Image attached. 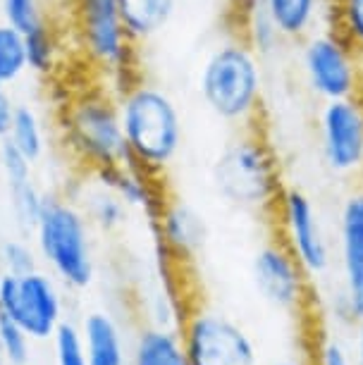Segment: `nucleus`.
Here are the masks:
<instances>
[{"instance_id":"f257e3e1","label":"nucleus","mask_w":363,"mask_h":365,"mask_svg":"<svg viewBox=\"0 0 363 365\" xmlns=\"http://www.w3.org/2000/svg\"><path fill=\"white\" fill-rule=\"evenodd\" d=\"M263 91V60L242 36L230 34L205 55L198 72V93L205 108L225 125L256 127Z\"/></svg>"},{"instance_id":"f03ea898","label":"nucleus","mask_w":363,"mask_h":365,"mask_svg":"<svg viewBox=\"0 0 363 365\" xmlns=\"http://www.w3.org/2000/svg\"><path fill=\"white\" fill-rule=\"evenodd\" d=\"M60 136L74 160L91 172L129 158L122 132L118 93L111 84L86 86L70 96L60 110Z\"/></svg>"},{"instance_id":"7ed1b4c3","label":"nucleus","mask_w":363,"mask_h":365,"mask_svg":"<svg viewBox=\"0 0 363 365\" xmlns=\"http://www.w3.org/2000/svg\"><path fill=\"white\" fill-rule=\"evenodd\" d=\"M122 132L129 158L155 175H163L182 148L184 127L173 96L146 79L118 93Z\"/></svg>"},{"instance_id":"20e7f679","label":"nucleus","mask_w":363,"mask_h":365,"mask_svg":"<svg viewBox=\"0 0 363 365\" xmlns=\"http://www.w3.org/2000/svg\"><path fill=\"white\" fill-rule=\"evenodd\" d=\"M91 222L77 201L60 194H46L44 208L34 227V246L60 284L81 292L96 279Z\"/></svg>"},{"instance_id":"39448f33","label":"nucleus","mask_w":363,"mask_h":365,"mask_svg":"<svg viewBox=\"0 0 363 365\" xmlns=\"http://www.w3.org/2000/svg\"><path fill=\"white\" fill-rule=\"evenodd\" d=\"M213 184L218 194L235 208L272 210L285 184L275 148L258 125L242 129L220 150L213 163Z\"/></svg>"},{"instance_id":"423d86ee","label":"nucleus","mask_w":363,"mask_h":365,"mask_svg":"<svg viewBox=\"0 0 363 365\" xmlns=\"http://www.w3.org/2000/svg\"><path fill=\"white\" fill-rule=\"evenodd\" d=\"M70 8L77 48L103 81L115 93L139 81V46L122 24L118 0H70Z\"/></svg>"},{"instance_id":"0eeeda50","label":"nucleus","mask_w":363,"mask_h":365,"mask_svg":"<svg viewBox=\"0 0 363 365\" xmlns=\"http://www.w3.org/2000/svg\"><path fill=\"white\" fill-rule=\"evenodd\" d=\"M299 70L306 88L323 103L363 96V58L332 26L301 41Z\"/></svg>"},{"instance_id":"6e6552de","label":"nucleus","mask_w":363,"mask_h":365,"mask_svg":"<svg viewBox=\"0 0 363 365\" xmlns=\"http://www.w3.org/2000/svg\"><path fill=\"white\" fill-rule=\"evenodd\" d=\"M189 365H258L253 336L220 308L191 303L180 325Z\"/></svg>"},{"instance_id":"1a4fd4ad","label":"nucleus","mask_w":363,"mask_h":365,"mask_svg":"<svg viewBox=\"0 0 363 365\" xmlns=\"http://www.w3.org/2000/svg\"><path fill=\"white\" fill-rule=\"evenodd\" d=\"M0 315L17 322L34 341H51L65 322V301L51 272H0Z\"/></svg>"},{"instance_id":"9d476101","label":"nucleus","mask_w":363,"mask_h":365,"mask_svg":"<svg viewBox=\"0 0 363 365\" xmlns=\"http://www.w3.org/2000/svg\"><path fill=\"white\" fill-rule=\"evenodd\" d=\"M270 212L277 222V239L292 251L308 277H323L332 265V244L313 198L304 189L285 184Z\"/></svg>"},{"instance_id":"9b49d317","label":"nucleus","mask_w":363,"mask_h":365,"mask_svg":"<svg viewBox=\"0 0 363 365\" xmlns=\"http://www.w3.org/2000/svg\"><path fill=\"white\" fill-rule=\"evenodd\" d=\"M320 160L337 177L363 175V96L325 101L316 117Z\"/></svg>"},{"instance_id":"f8f14e48","label":"nucleus","mask_w":363,"mask_h":365,"mask_svg":"<svg viewBox=\"0 0 363 365\" xmlns=\"http://www.w3.org/2000/svg\"><path fill=\"white\" fill-rule=\"evenodd\" d=\"M251 282L258 299L282 313H301L311 294V277L277 237L253 253Z\"/></svg>"},{"instance_id":"ddd939ff","label":"nucleus","mask_w":363,"mask_h":365,"mask_svg":"<svg viewBox=\"0 0 363 365\" xmlns=\"http://www.w3.org/2000/svg\"><path fill=\"white\" fill-rule=\"evenodd\" d=\"M91 177L96 184L111 189L115 196L122 198L127 208L141 210L148 217V225L155 222V217L160 215L170 198L165 184L160 182V175L141 168L132 158H127L125 163L96 170L91 172Z\"/></svg>"},{"instance_id":"4468645a","label":"nucleus","mask_w":363,"mask_h":365,"mask_svg":"<svg viewBox=\"0 0 363 365\" xmlns=\"http://www.w3.org/2000/svg\"><path fill=\"white\" fill-rule=\"evenodd\" d=\"M155 237V249L165 251L170 258L187 267L194 263L208 239V227H205L203 215L191 208L189 203L180 198H168L165 208L150 222Z\"/></svg>"},{"instance_id":"2eb2a0df","label":"nucleus","mask_w":363,"mask_h":365,"mask_svg":"<svg viewBox=\"0 0 363 365\" xmlns=\"http://www.w3.org/2000/svg\"><path fill=\"white\" fill-rule=\"evenodd\" d=\"M263 10L285 43L299 46L313 31L330 26L332 0H263Z\"/></svg>"},{"instance_id":"dca6fc26","label":"nucleus","mask_w":363,"mask_h":365,"mask_svg":"<svg viewBox=\"0 0 363 365\" xmlns=\"http://www.w3.org/2000/svg\"><path fill=\"white\" fill-rule=\"evenodd\" d=\"M79 329L88 365H129V344L125 329L113 313H86Z\"/></svg>"},{"instance_id":"f3484780","label":"nucleus","mask_w":363,"mask_h":365,"mask_svg":"<svg viewBox=\"0 0 363 365\" xmlns=\"http://www.w3.org/2000/svg\"><path fill=\"white\" fill-rule=\"evenodd\" d=\"M129 365H189L180 329L141 325L129 344Z\"/></svg>"},{"instance_id":"a211bd4d","label":"nucleus","mask_w":363,"mask_h":365,"mask_svg":"<svg viewBox=\"0 0 363 365\" xmlns=\"http://www.w3.org/2000/svg\"><path fill=\"white\" fill-rule=\"evenodd\" d=\"M118 10L127 34L136 46L158 36L173 19L177 0H118Z\"/></svg>"},{"instance_id":"6ab92c4d","label":"nucleus","mask_w":363,"mask_h":365,"mask_svg":"<svg viewBox=\"0 0 363 365\" xmlns=\"http://www.w3.org/2000/svg\"><path fill=\"white\" fill-rule=\"evenodd\" d=\"M337 249L339 263L363 260V184L342 198L337 212Z\"/></svg>"},{"instance_id":"aec40b11","label":"nucleus","mask_w":363,"mask_h":365,"mask_svg":"<svg viewBox=\"0 0 363 365\" xmlns=\"http://www.w3.org/2000/svg\"><path fill=\"white\" fill-rule=\"evenodd\" d=\"M96 184V182H93ZM84 215L88 217L93 230H98L103 234H113L118 232L122 225L127 222V205L122 198H118L111 189L96 184L93 189L86 191L84 201L79 203Z\"/></svg>"},{"instance_id":"412c9836","label":"nucleus","mask_w":363,"mask_h":365,"mask_svg":"<svg viewBox=\"0 0 363 365\" xmlns=\"http://www.w3.org/2000/svg\"><path fill=\"white\" fill-rule=\"evenodd\" d=\"M24 46H26V65H29L31 72L41 74V77H48V74L58 70L63 46H60L56 26L48 22V17L36 29L24 34Z\"/></svg>"},{"instance_id":"4be33fe9","label":"nucleus","mask_w":363,"mask_h":365,"mask_svg":"<svg viewBox=\"0 0 363 365\" xmlns=\"http://www.w3.org/2000/svg\"><path fill=\"white\" fill-rule=\"evenodd\" d=\"M8 139L15 143L31 163H36L44 158L46 132H44V125H41V117L36 115V110L29 106H17Z\"/></svg>"},{"instance_id":"5701e85b","label":"nucleus","mask_w":363,"mask_h":365,"mask_svg":"<svg viewBox=\"0 0 363 365\" xmlns=\"http://www.w3.org/2000/svg\"><path fill=\"white\" fill-rule=\"evenodd\" d=\"M29 70L26 65V46L24 34L0 22V86H10Z\"/></svg>"},{"instance_id":"b1692460","label":"nucleus","mask_w":363,"mask_h":365,"mask_svg":"<svg viewBox=\"0 0 363 365\" xmlns=\"http://www.w3.org/2000/svg\"><path fill=\"white\" fill-rule=\"evenodd\" d=\"M237 36H242L246 43L253 48V51L261 55V60L277 55L280 51H282V46H285V38L280 36L275 24L270 22V17L265 15L263 5L256 12H251L249 19L242 24V29H239Z\"/></svg>"},{"instance_id":"393cba45","label":"nucleus","mask_w":363,"mask_h":365,"mask_svg":"<svg viewBox=\"0 0 363 365\" xmlns=\"http://www.w3.org/2000/svg\"><path fill=\"white\" fill-rule=\"evenodd\" d=\"M8 198H10V210L12 217H15V225L22 232H34L46 201V194L39 189V184L31 179V182L19 184V187H10Z\"/></svg>"},{"instance_id":"a878e982","label":"nucleus","mask_w":363,"mask_h":365,"mask_svg":"<svg viewBox=\"0 0 363 365\" xmlns=\"http://www.w3.org/2000/svg\"><path fill=\"white\" fill-rule=\"evenodd\" d=\"M330 26L363 58V0H332Z\"/></svg>"},{"instance_id":"bb28decb","label":"nucleus","mask_w":363,"mask_h":365,"mask_svg":"<svg viewBox=\"0 0 363 365\" xmlns=\"http://www.w3.org/2000/svg\"><path fill=\"white\" fill-rule=\"evenodd\" d=\"M342 289H339V311L342 320H363V260L359 263H339Z\"/></svg>"},{"instance_id":"cd10ccee","label":"nucleus","mask_w":363,"mask_h":365,"mask_svg":"<svg viewBox=\"0 0 363 365\" xmlns=\"http://www.w3.org/2000/svg\"><path fill=\"white\" fill-rule=\"evenodd\" d=\"M39 267V253L36 246L22 237H8L0 239V272L10 274H24Z\"/></svg>"},{"instance_id":"c85d7f7f","label":"nucleus","mask_w":363,"mask_h":365,"mask_svg":"<svg viewBox=\"0 0 363 365\" xmlns=\"http://www.w3.org/2000/svg\"><path fill=\"white\" fill-rule=\"evenodd\" d=\"M34 339L24 332L17 322L0 315V351L5 365H26L31 358Z\"/></svg>"},{"instance_id":"c756f323","label":"nucleus","mask_w":363,"mask_h":365,"mask_svg":"<svg viewBox=\"0 0 363 365\" xmlns=\"http://www.w3.org/2000/svg\"><path fill=\"white\" fill-rule=\"evenodd\" d=\"M53 356H56V365H88L84 341H81V329L74 322H63L56 334H53Z\"/></svg>"},{"instance_id":"7c9ffc66","label":"nucleus","mask_w":363,"mask_h":365,"mask_svg":"<svg viewBox=\"0 0 363 365\" xmlns=\"http://www.w3.org/2000/svg\"><path fill=\"white\" fill-rule=\"evenodd\" d=\"M3 19L22 34L36 29L46 15L41 10V0H3Z\"/></svg>"},{"instance_id":"2f4dec72","label":"nucleus","mask_w":363,"mask_h":365,"mask_svg":"<svg viewBox=\"0 0 363 365\" xmlns=\"http://www.w3.org/2000/svg\"><path fill=\"white\" fill-rule=\"evenodd\" d=\"M311 365H356V363H354L352 351H349L337 336H327V339L318 344L316 358H313Z\"/></svg>"},{"instance_id":"473e14b6","label":"nucleus","mask_w":363,"mask_h":365,"mask_svg":"<svg viewBox=\"0 0 363 365\" xmlns=\"http://www.w3.org/2000/svg\"><path fill=\"white\" fill-rule=\"evenodd\" d=\"M261 5L263 0H227V22L232 24V34H239L251 12H256Z\"/></svg>"},{"instance_id":"72a5a7b5","label":"nucleus","mask_w":363,"mask_h":365,"mask_svg":"<svg viewBox=\"0 0 363 365\" xmlns=\"http://www.w3.org/2000/svg\"><path fill=\"white\" fill-rule=\"evenodd\" d=\"M15 110L17 106L12 103V98L5 91V86L0 88V141L8 139L10 129H12V120H15Z\"/></svg>"},{"instance_id":"f704fd0d","label":"nucleus","mask_w":363,"mask_h":365,"mask_svg":"<svg viewBox=\"0 0 363 365\" xmlns=\"http://www.w3.org/2000/svg\"><path fill=\"white\" fill-rule=\"evenodd\" d=\"M258 365H311L306 361L304 356H277V358H270V361H261Z\"/></svg>"},{"instance_id":"c9c22d12","label":"nucleus","mask_w":363,"mask_h":365,"mask_svg":"<svg viewBox=\"0 0 363 365\" xmlns=\"http://www.w3.org/2000/svg\"><path fill=\"white\" fill-rule=\"evenodd\" d=\"M356 365H363V320L356 322V354H354Z\"/></svg>"},{"instance_id":"e433bc0d","label":"nucleus","mask_w":363,"mask_h":365,"mask_svg":"<svg viewBox=\"0 0 363 365\" xmlns=\"http://www.w3.org/2000/svg\"><path fill=\"white\" fill-rule=\"evenodd\" d=\"M0 365H5V361H3V351H0Z\"/></svg>"},{"instance_id":"4c0bfd02","label":"nucleus","mask_w":363,"mask_h":365,"mask_svg":"<svg viewBox=\"0 0 363 365\" xmlns=\"http://www.w3.org/2000/svg\"><path fill=\"white\" fill-rule=\"evenodd\" d=\"M0 239H3V227H0Z\"/></svg>"},{"instance_id":"58836bf2","label":"nucleus","mask_w":363,"mask_h":365,"mask_svg":"<svg viewBox=\"0 0 363 365\" xmlns=\"http://www.w3.org/2000/svg\"><path fill=\"white\" fill-rule=\"evenodd\" d=\"M0 88H3V86H0Z\"/></svg>"}]
</instances>
